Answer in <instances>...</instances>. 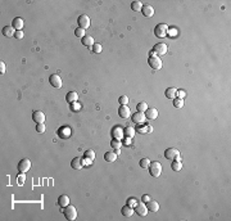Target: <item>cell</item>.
<instances>
[{
	"instance_id": "f1b7e54d",
	"label": "cell",
	"mask_w": 231,
	"mask_h": 221,
	"mask_svg": "<svg viewBox=\"0 0 231 221\" xmlns=\"http://www.w3.org/2000/svg\"><path fill=\"white\" fill-rule=\"evenodd\" d=\"M143 3L139 2V0H136V2H132L131 3V9L134 10V12H140V10L143 9Z\"/></svg>"
},
{
	"instance_id": "83f0119b",
	"label": "cell",
	"mask_w": 231,
	"mask_h": 221,
	"mask_svg": "<svg viewBox=\"0 0 231 221\" xmlns=\"http://www.w3.org/2000/svg\"><path fill=\"white\" fill-rule=\"evenodd\" d=\"M104 160H106L107 162H116V160H117V154H116L114 152H107L106 154H104Z\"/></svg>"
},
{
	"instance_id": "ee69618b",
	"label": "cell",
	"mask_w": 231,
	"mask_h": 221,
	"mask_svg": "<svg viewBox=\"0 0 231 221\" xmlns=\"http://www.w3.org/2000/svg\"><path fill=\"white\" fill-rule=\"evenodd\" d=\"M16 39H22L23 37V32H22V31H16Z\"/></svg>"
},
{
	"instance_id": "d6986e66",
	"label": "cell",
	"mask_w": 231,
	"mask_h": 221,
	"mask_svg": "<svg viewBox=\"0 0 231 221\" xmlns=\"http://www.w3.org/2000/svg\"><path fill=\"white\" fill-rule=\"evenodd\" d=\"M66 100H67L69 104H72V103H76V102L78 100V94H77L76 91H69V93H67V95H66Z\"/></svg>"
},
{
	"instance_id": "7a4b0ae2",
	"label": "cell",
	"mask_w": 231,
	"mask_h": 221,
	"mask_svg": "<svg viewBox=\"0 0 231 221\" xmlns=\"http://www.w3.org/2000/svg\"><path fill=\"white\" fill-rule=\"evenodd\" d=\"M168 26L164 25V23H159V25H157L155 28H154V35L157 37H166L167 34H168Z\"/></svg>"
},
{
	"instance_id": "6da1fadb",
	"label": "cell",
	"mask_w": 231,
	"mask_h": 221,
	"mask_svg": "<svg viewBox=\"0 0 231 221\" xmlns=\"http://www.w3.org/2000/svg\"><path fill=\"white\" fill-rule=\"evenodd\" d=\"M149 170V174L153 176V177H159L161 174H162V165L155 161V162H150V166L148 167Z\"/></svg>"
},
{
	"instance_id": "ac0fdd59",
	"label": "cell",
	"mask_w": 231,
	"mask_h": 221,
	"mask_svg": "<svg viewBox=\"0 0 231 221\" xmlns=\"http://www.w3.org/2000/svg\"><path fill=\"white\" fill-rule=\"evenodd\" d=\"M2 34H3L5 37H12L13 35H16V30L13 28V26H5V27H3V30H2Z\"/></svg>"
},
{
	"instance_id": "5b68a950",
	"label": "cell",
	"mask_w": 231,
	"mask_h": 221,
	"mask_svg": "<svg viewBox=\"0 0 231 221\" xmlns=\"http://www.w3.org/2000/svg\"><path fill=\"white\" fill-rule=\"evenodd\" d=\"M31 167V161L28 158H23L18 162V172L19 174H26Z\"/></svg>"
},
{
	"instance_id": "1f68e13d",
	"label": "cell",
	"mask_w": 231,
	"mask_h": 221,
	"mask_svg": "<svg viewBox=\"0 0 231 221\" xmlns=\"http://www.w3.org/2000/svg\"><path fill=\"white\" fill-rule=\"evenodd\" d=\"M173 107H175V108H182V107H184V99H181V98H175V99H173Z\"/></svg>"
},
{
	"instance_id": "d4e9b609",
	"label": "cell",
	"mask_w": 231,
	"mask_h": 221,
	"mask_svg": "<svg viewBox=\"0 0 231 221\" xmlns=\"http://www.w3.org/2000/svg\"><path fill=\"white\" fill-rule=\"evenodd\" d=\"M171 168L175 171V172H178L182 168V162L180 158H177V160H173V162L171 163Z\"/></svg>"
},
{
	"instance_id": "f6af8a7d",
	"label": "cell",
	"mask_w": 231,
	"mask_h": 221,
	"mask_svg": "<svg viewBox=\"0 0 231 221\" xmlns=\"http://www.w3.org/2000/svg\"><path fill=\"white\" fill-rule=\"evenodd\" d=\"M0 71H2V73H5V63L4 62H0Z\"/></svg>"
},
{
	"instance_id": "d6a6232c",
	"label": "cell",
	"mask_w": 231,
	"mask_h": 221,
	"mask_svg": "<svg viewBox=\"0 0 231 221\" xmlns=\"http://www.w3.org/2000/svg\"><path fill=\"white\" fill-rule=\"evenodd\" d=\"M148 108H149V107H148V104H146L145 102H140L138 106H136V109H138L139 112H143V113H144L146 109H148Z\"/></svg>"
},
{
	"instance_id": "4fadbf2b",
	"label": "cell",
	"mask_w": 231,
	"mask_h": 221,
	"mask_svg": "<svg viewBox=\"0 0 231 221\" xmlns=\"http://www.w3.org/2000/svg\"><path fill=\"white\" fill-rule=\"evenodd\" d=\"M144 114H145V117L148 118V120H157V117H158V111H157L155 108H148L145 112H144Z\"/></svg>"
},
{
	"instance_id": "484cf974",
	"label": "cell",
	"mask_w": 231,
	"mask_h": 221,
	"mask_svg": "<svg viewBox=\"0 0 231 221\" xmlns=\"http://www.w3.org/2000/svg\"><path fill=\"white\" fill-rule=\"evenodd\" d=\"M146 208H148V211H150V212H157L159 209V204L155 201H149L148 204H146Z\"/></svg>"
},
{
	"instance_id": "60d3db41",
	"label": "cell",
	"mask_w": 231,
	"mask_h": 221,
	"mask_svg": "<svg viewBox=\"0 0 231 221\" xmlns=\"http://www.w3.org/2000/svg\"><path fill=\"white\" fill-rule=\"evenodd\" d=\"M71 109L73 111V112H75V111H78L80 109V104L76 102V103H72L71 104Z\"/></svg>"
},
{
	"instance_id": "9a60e30c",
	"label": "cell",
	"mask_w": 231,
	"mask_h": 221,
	"mask_svg": "<svg viewBox=\"0 0 231 221\" xmlns=\"http://www.w3.org/2000/svg\"><path fill=\"white\" fill-rule=\"evenodd\" d=\"M23 18H21V17H17V18H14L13 19V22H12V26H13V28L16 30V31H22V28H23Z\"/></svg>"
},
{
	"instance_id": "4316f807",
	"label": "cell",
	"mask_w": 231,
	"mask_h": 221,
	"mask_svg": "<svg viewBox=\"0 0 231 221\" xmlns=\"http://www.w3.org/2000/svg\"><path fill=\"white\" fill-rule=\"evenodd\" d=\"M135 129L134 127H131V126H127L126 129H123V135L126 136L127 139H131V138H134V135H135Z\"/></svg>"
},
{
	"instance_id": "5bb4252c",
	"label": "cell",
	"mask_w": 231,
	"mask_h": 221,
	"mask_svg": "<svg viewBox=\"0 0 231 221\" xmlns=\"http://www.w3.org/2000/svg\"><path fill=\"white\" fill-rule=\"evenodd\" d=\"M141 13L146 18H152L154 16V8L152 5H144L143 9H141Z\"/></svg>"
},
{
	"instance_id": "e0dca14e",
	"label": "cell",
	"mask_w": 231,
	"mask_h": 221,
	"mask_svg": "<svg viewBox=\"0 0 231 221\" xmlns=\"http://www.w3.org/2000/svg\"><path fill=\"white\" fill-rule=\"evenodd\" d=\"M68 204H69V197L66 195V194L59 195V198H58V206L62 207V208H64V207H67Z\"/></svg>"
},
{
	"instance_id": "ba28073f",
	"label": "cell",
	"mask_w": 231,
	"mask_h": 221,
	"mask_svg": "<svg viewBox=\"0 0 231 221\" xmlns=\"http://www.w3.org/2000/svg\"><path fill=\"white\" fill-rule=\"evenodd\" d=\"M164 157L167 160H177V158H180V152L176 148H168L164 152Z\"/></svg>"
},
{
	"instance_id": "30bf717a",
	"label": "cell",
	"mask_w": 231,
	"mask_h": 221,
	"mask_svg": "<svg viewBox=\"0 0 231 221\" xmlns=\"http://www.w3.org/2000/svg\"><path fill=\"white\" fill-rule=\"evenodd\" d=\"M49 82H50V85L53 88H55V89L62 88V79H60L59 75H51L49 77Z\"/></svg>"
},
{
	"instance_id": "8d00e7d4",
	"label": "cell",
	"mask_w": 231,
	"mask_h": 221,
	"mask_svg": "<svg viewBox=\"0 0 231 221\" xmlns=\"http://www.w3.org/2000/svg\"><path fill=\"white\" fill-rule=\"evenodd\" d=\"M91 50L94 51V53H100V51H101V45L100 44H98V43H95V44H94L92 46H91Z\"/></svg>"
},
{
	"instance_id": "4dcf8cb0",
	"label": "cell",
	"mask_w": 231,
	"mask_h": 221,
	"mask_svg": "<svg viewBox=\"0 0 231 221\" xmlns=\"http://www.w3.org/2000/svg\"><path fill=\"white\" fill-rule=\"evenodd\" d=\"M81 43L83 44V45H86V46H92L94 45V39L91 37V36H85L83 39H81Z\"/></svg>"
},
{
	"instance_id": "7402d4cb",
	"label": "cell",
	"mask_w": 231,
	"mask_h": 221,
	"mask_svg": "<svg viewBox=\"0 0 231 221\" xmlns=\"http://www.w3.org/2000/svg\"><path fill=\"white\" fill-rule=\"evenodd\" d=\"M164 95L168 98V99H175V98H177V89L176 88H168L166 91H164Z\"/></svg>"
},
{
	"instance_id": "bcb514c9",
	"label": "cell",
	"mask_w": 231,
	"mask_h": 221,
	"mask_svg": "<svg viewBox=\"0 0 231 221\" xmlns=\"http://www.w3.org/2000/svg\"><path fill=\"white\" fill-rule=\"evenodd\" d=\"M150 201V197L149 195H143V202H146V203H148Z\"/></svg>"
},
{
	"instance_id": "7c38bea8",
	"label": "cell",
	"mask_w": 231,
	"mask_h": 221,
	"mask_svg": "<svg viewBox=\"0 0 231 221\" xmlns=\"http://www.w3.org/2000/svg\"><path fill=\"white\" fill-rule=\"evenodd\" d=\"M32 121L36 123H44L45 121V114L41 112V111H35L32 113Z\"/></svg>"
},
{
	"instance_id": "ffe728a7",
	"label": "cell",
	"mask_w": 231,
	"mask_h": 221,
	"mask_svg": "<svg viewBox=\"0 0 231 221\" xmlns=\"http://www.w3.org/2000/svg\"><path fill=\"white\" fill-rule=\"evenodd\" d=\"M121 214H122L125 217H130V216H132V215L135 214V211H134V208H132L131 206L126 204V206H123V207H122V209H121Z\"/></svg>"
},
{
	"instance_id": "e575fe53",
	"label": "cell",
	"mask_w": 231,
	"mask_h": 221,
	"mask_svg": "<svg viewBox=\"0 0 231 221\" xmlns=\"http://www.w3.org/2000/svg\"><path fill=\"white\" fill-rule=\"evenodd\" d=\"M139 165H140V167L141 168H148L149 166H150V161L148 160V158H143V160H140V162H139Z\"/></svg>"
},
{
	"instance_id": "44dd1931",
	"label": "cell",
	"mask_w": 231,
	"mask_h": 221,
	"mask_svg": "<svg viewBox=\"0 0 231 221\" xmlns=\"http://www.w3.org/2000/svg\"><path fill=\"white\" fill-rule=\"evenodd\" d=\"M112 136H113V139L121 140L122 136H123V129H121L120 126H117V127H113V130H112Z\"/></svg>"
},
{
	"instance_id": "8fae6325",
	"label": "cell",
	"mask_w": 231,
	"mask_h": 221,
	"mask_svg": "<svg viewBox=\"0 0 231 221\" xmlns=\"http://www.w3.org/2000/svg\"><path fill=\"white\" fill-rule=\"evenodd\" d=\"M134 211L138 214L139 216H146V215H148V208H146V204H144V203H138L135 206Z\"/></svg>"
},
{
	"instance_id": "ab89813d",
	"label": "cell",
	"mask_w": 231,
	"mask_h": 221,
	"mask_svg": "<svg viewBox=\"0 0 231 221\" xmlns=\"http://www.w3.org/2000/svg\"><path fill=\"white\" fill-rule=\"evenodd\" d=\"M25 179H26V177H25V174H19V176H18V180H17V181H18V184H19V185H22V184L25 183Z\"/></svg>"
},
{
	"instance_id": "8992f818",
	"label": "cell",
	"mask_w": 231,
	"mask_h": 221,
	"mask_svg": "<svg viewBox=\"0 0 231 221\" xmlns=\"http://www.w3.org/2000/svg\"><path fill=\"white\" fill-rule=\"evenodd\" d=\"M77 23H78V27L82 28V30H87L90 27V18L86 16V14H81L78 18H77Z\"/></svg>"
},
{
	"instance_id": "9c48e42d",
	"label": "cell",
	"mask_w": 231,
	"mask_h": 221,
	"mask_svg": "<svg viewBox=\"0 0 231 221\" xmlns=\"http://www.w3.org/2000/svg\"><path fill=\"white\" fill-rule=\"evenodd\" d=\"M131 120H132V122L136 123V125H141V123H145L146 117H145V114H144L143 112H136L135 114H132Z\"/></svg>"
},
{
	"instance_id": "52a82bcc",
	"label": "cell",
	"mask_w": 231,
	"mask_h": 221,
	"mask_svg": "<svg viewBox=\"0 0 231 221\" xmlns=\"http://www.w3.org/2000/svg\"><path fill=\"white\" fill-rule=\"evenodd\" d=\"M167 50H168V48H167V45L164 43H158V44H155L153 46V51H154L157 55H164V54H167Z\"/></svg>"
},
{
	"instance_id": "74e56055",
	"label": "cell",
	"mask_w": 231,
	"mask_h": 221,
	"mask_svg": "<svg viewBox=\"0 0 231 221\" xmlns=\"http://www.w3.org/2000/svg\"><path fill=\"white\" fill-rule=\"evenodd\" d=\"M118 102H120L121 106H127V103H129V98L126 97V95H122V97H120V98H118Z\"/></svg>"
},
{
	"instance_id": "7dc6e473",
	"label": "cell",
	"mask_w": 231,
	"mask_h": 221,
	"mask_svg": "<svg viewBox=\"0 0 231 221\" xmlns=\"http://www.w3.org/2000/svg\"><path fill=\"white\" fill-rule=\"evenodd\" d=\"M114 153H116V154H117V156H118V154L121 153V151H120V149H116V152H114Z\"/></svg>"
},
{
	"instance_id": "f546056e",
	"label": "cell",
	"mask_w": 231,
	"mask_h": 221,
	"mask_svg": "<svg viewBox=\"0 0 231 221\" xmlns=\"http://www.w3.org/2000/svg\"><path fill=\"white\" fill-rule=\"evenodd\" d=\"M83 158H86V160H90L91 162L95 160V152L91 151V149H87L85 151V153H83Z\"/></svg>"
},
{
	"instance_id": "603a6c76",
	"label": "cell",
	"mask_w": 231,
	"mask_h": 221,
	"mask_svg": "<svg viewBox=\"0 0 231 221\" xmlns=\"http://www.w3.org/2000/svg\"><path fill=\"white\" fill-rule=\"evenodd\" d=\"M152 130H153L152 126H146L145 123H141V125H139L138 127H136L135 131H138L140 134H145V132H152Z\"/></svg>"
},
{
	"instance_id": "836d02e7",
	"label": "cell",
	"mask_w": 231,
	"mask_h": 221,
	"mask_svg": "<svg viewBox=\"0 0 231 221\" xmlns=\"http://www.w3.org/2000/svg\"><path fill=\"white\" fill-rule=\"evenodd\" d=\"M121 145H122V143L118 140V139H112V142H111V147L113 149H120L121 148Z\"/></svg>"
},
{
	"instance_id": "d590c367",
	"label": "cell",
	"mask_w": 231,
	"mask_h": 221,
	"mask_svg": "<svg viewBox=\"0 0 231 221\" xmlns=\"http://www.w3.org/2000/svg\"><path fill=\"white\" fill-rule=\"evenodd\" d=\"M75 35L77 36V37H80V39H83L85 37V30H82V28H76L75 30Z\"/></svg>"
},
{
	"instance_id": "b9f144b4",
	"label": "cell",
	"mask_w": 231,
	"mask_h": 221,
	"mask_svg": "<svg viewBox=\"0 0 231 221\" xmlns=\"http://www.w3.org/2000/svg\"><path fill=\"white\" fill-rule=\"evenodd\" d=\"M185 95H186V93H185V91H182V90H177V98H181V99H184V98H185Z\"/></svg>"
},
{
	"instance_id": "7bdbcfd3",
	"label": "cell",
	"mask_w": 231,
	"mask_h": 221,
	"mask_svg": "<svg viewBox=\"0 0 231 221\" xmlns=\"http://www.w3.org/2000/svg\"><path fill=\"white\" fill-rule=\"evenodd\" d=\"M136 203H138V201H136L135 198H130L127 204H129V206H131V207H134V206H136Z\"/></svg>"
},
{
	"instance_id": "f35d334b",
	"label": "cell",
	"mask_w": 231,
	"mask_h": 221,
	"mask_svg": "<svg viewBox=\"0 0 231 221\" xmlns=\"http://www.w3.org/2000/svg\"><path fill=\"white\" fill-rule=\"evenodd\" d=\"M36 131L40 132V134L45 132V123H37L36 125Z\"/></svg>"
},
{
	"instance_id": "cb8c5ba5",
	"label": "cell",
	"mask_w": 231,
	"mask_h": 221,
	"mask_svg": "<svg viewBox=\"0 0 231 221\" xmlns=\"http://www.w3.org/2000/svg\"><path fill=\"white\" fill-rule=\"evenodd\" d=\"M71 166H72V168H75V170H80V168L83 166L82 160L80 158V157H75V158L72 160V162H71Z\"/></svg>"
},
{
	"instance_id": "2e32d148",
	"label": "cell",
	"mask_w": 231,
	"mask_h": 221,
	"mask_svg": "<svg viewBox=\"0 0 231 221\" xmlns=\"http://www.w3.org/2000/svg\"><path fill=\"white\" fill-rule=\"evenodd\" d=\"M118 114H120L121 118H129L130 114H131L130 108H129L127 106H121L120 109H118Z\"/></svg>"
},
{
	"instance_id": "277c9868",
	"label": "cell",
	"mask_w": 231,
	"mask_h": 221,
	"mask_svg": "<svg viewBox=\"0 0 231 221\" xmlns=\"http://www.w3.org/2000/svg\"><path fill=\"white\" fill-rule=\"evenodd\" d=\"M148 63H149V66H150L153 70H155V71L162 70V66H163L162 60H161L158 57H157V55H152V57H149Z\"/></svg>"
},
{
	"instance_id": "3957f363",
	"label": "cell",
	"mask_w": 231,
	"mask_h": 221,
	"mask_svg": "<svg viewBox=\"0 0 231 221\" xmlns=\"http://www.w3.org/2000/svg\"><path fill=\"white\" fill-rule=\"evenodd\" d=\"M63 214H64V217H66L67 220L72 221V220H75V219L77 217V209L73 207V206L68 204L67 207L63 208Z\"/></svg>"
}]
</instances>
